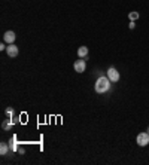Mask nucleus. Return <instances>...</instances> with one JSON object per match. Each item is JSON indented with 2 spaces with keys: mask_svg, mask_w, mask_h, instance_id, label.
Wrapping results in <instances>:
<instances>
[{
  "mask_svg": "<svg viewBox=\"0 0 149 165\" xmlns=\"http://www.w3.org/2000/svg\"><path fill=\"white\" fill-rule=\"evenodd\" d=\"M109 89H110V79L109 77H105V76L98 77L97 82H95V91L98 94H105Z\"/></svg>",
  "mask_w": 149,
  "mask_h": 165,
  "instance_id": "nucleus-1",
  "label": "nucleus"
},
{
  "mask_svg": "<svg viewBox=\"0 0 149 165\" xmlns=\"http://www.w3.org/2000/svg\"><path fill=\"white\" fill-rule=\"evenodd\" d=\"M136 140H137V144H139L140 147L148 146V144H149V133H140Z\"/></svg>",
  "mask_w": 149,
  "mask_h": 165,
  "instance_id": "nucleus-2",
  "label": "nucleus"
},
{
  "mask_svg": "<svg viewBox=\"0 0 149 165\" xmlns=\"http://www.w3.org/2000/svg\"><path fill=\"white\" fill-rule=\"evenodd\" d=\"M107 77L110 79V82L117 84V82L119 80V72L115 69V67H109V70H107Z\"/></svg>",
  "mask_w": 149,
  "mask_h": 165,
  "instance_id": "nucleus-3",
  "label": "nucleus"
},
{
  "mask_svg": "<svg viewBox=\"0 0 149 165\" xmlns=\"http://www.w3.org/2000/svg\"><path fill=\"white\" fill-rule=\"evenodd\" d=\"M73 67H75V72H78V73H84L85 69H87V64H85L84 60H78V61H75Z\"/></svg>",
  "mask_w": 149,
  "mask_h": 165,
  "instance_id": "nucleus-4",
  "label": "nucleus"
},
{
  "mask_svg": "<svg viewBox=\"0 0 149 165\" xmlns=\"http://www.w3.org/2000/svg\"><path fill=\"white\" fill-rule=\"evenodd\" d=\"M6 52H8V55L9 57H16L18 55V46L16 45H13V43H9L8 46H6Z\"/></svg>",
  "mask_w": 149,
  "mask_h": 165,
  "instance_id": "nucleus-5",
  "label": "nucleus"
},
{
  "mask_svg": "<svg viewBox=\"0 0 149 165\" xmlns=\"http://www.w3.org/2000/svg\"><path fill=\"white\" fill-rule=\"evenodd\" d=\"M3 40H5L8 45H9V43H13V40H15V33L11 31V30L6 31V33H5V36H3Z\"/></svg>",
  "mask_w": 149,
  "mask_h": 165,
  "instance_id": "nucleus-6",
  "label": "nucleus"
},
{
  "mask_svg": "<svg viewBox=\"0 0 149 165\" xmlns=\"http://www.w3.org/2000/svg\"><path fill=\"white\" fill-rule=\"evenodd\" d=\"M78 55H79V58L87 57V55H88V48H87V46H81V48L78 49Z\"/></svg>",
  "mask_w": 149,
  "mask_h": 165,
  "instance_id": "nucleus-7",
  "label": "nucleus"
},
{
  "mask_svg": "<svg viewBox=\"0 0 149 165\" xmlns=\"http://www.w3.org/2000/svg\"><path fill=\"white\" fill-rule=\"evenodd\" d=\"M8 152H9V147H8V144H6V143H2V146H0V155L6 156V155H8Z\"/></svg>",
  "mask_w": 149,
  "mask_h": 165,
  "instance_id": "nucleus-8",
  "label": "nucleus"
},
{
  "mask_svg": "<svg viewBox=\"0 0 149 165\" xmlns=\"http://www.w3.org/2000/svg\"><path fill=\"white\" fill-rule=\"evenodd\" d=\"M139 16H140V13H139V12H136V11L128 13V18H130V21H136V20L139 18Z\"/></svg>",
  "mask_w": 149,
  "mask_h": 165,
  "instance_id": "nucleus-9",
  "label": "nucleus"
},
{
  "mask_svg": "<svg viewBox=\"0 0 149 165\" xmlns=\"http://www.w3.org/2000/svg\"><path fill=\"white\" fill-rule=\"evenodd\" d=\"M11 126H12V122H11V121H6V122H3V128H5V129H9Z\"/></svg>",
  "mask_w": 149,
  "mask_h": 165,
  "instance_id": "nucleus-10",
  "label": "nucleus"
},
{
  "mask_svg": "<svg viewBox=\"0 0 149 165\" xmlns=\"http://www.w3.org/2000/svg\"><path fill=\"white\" fill-rule=\"evenodd\" d=\"M6 114H8V116H12V114H13V109H6Z\"/></svg>",
  "mask_w": 149,
  "mask_h": 165,
  "instance_id": "nucleus-11",
  "label": "nucleus"
},
{
  "mask_svg": "<svg viewBox=\"0 0 149 165\" xmlns=\"http://www.w3.org/2000/svg\"><path fill=\"white\" fill-rule=\"evenodd\" d=\"M134 27H136V22H134V21H131V22H130V28H131V30H133Z\"/></svg>",
  "mask_w": 149,
  "mask_h": 165,
  "instance_id": "nucleus-12",
  "label": "nucleus"
},
{
  "mask_svg": "<svg viewBox=\"0 0 149 165\" xmlns=\"http://www.w3.org/2000/svg\"><path fill=\"white\" fill-rule=\"evenodd\" d=\"M148 133H149V126H148Z\"/></svg>",
  "mask_w": 149,
  "mask_h": 165,
  "instance_id": "nucleus-13",
  "label": "nucleus"
}]
</instances>
